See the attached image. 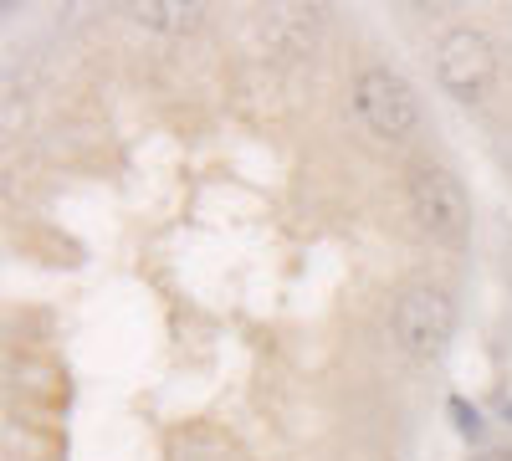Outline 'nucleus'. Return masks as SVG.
Segmentation results:
<instances>
[{"mask_svg":"<svg viewBox=\"0 0 512 461\" xmlns=\"http://www.w3.org/2000/svg\"><path fill=\"white\" fill-rule=\"evenodd\" d=\"M354 113L359 123L374 134V139H390V144H405L420 134V98L415 88L390 72V67H364L354 77Z\"/></svg>","mask_w":512,"mask_h":461,"instance_id":"1","label":"nucleus"},{"mask_svg":"<svg viewBox=\"0 0 512 461\" xmlns=\"http://www.w3.org/2000/svg\"><path fill=\"white\" fill-rule=\"evenodd\" d=\"M390 328H395L400 349L415 354V359H436V354H446L451 333H456V303H451V292L436 287V282H415V287H405L400 298H395Z\"/></svg>","mask_w":512,"mask_h":461,"instance_id":"2","label":"nucleus"},{"mask_svg":"<svg viewBox=\"0 0 512 461\" xmlns=\"http://www.w3.org/2000/svg\"><path fill=\"white\" fill-rule=\"evenodd\" d=\"M405 195H410L415 221L436 241H446V246L466 241V231H472V200H466V190L451 170H441V164H415L405 180Z\"/></svg>","mask_w":512,"mask_h":461,"instance_id":"3","label":"nucleus"},{"mask_svg":"<svg viewBox=\"0 0 512 461\" xmlns=\"http://www.w3.org/2000/svg\"><path fill=\"white\" fill-rule=\"evenodd\" d=\"M436 77H441V88L461 103H482L487 88H492V77H497V52H492V41L472 26H456L441 36V52H436Z\"/></svg>","mask_w":512,"mask_h":461,"instance_id":"4","label":"nucleus"},{"mask_svg":"<svg viewBox=\"0 0 512 461\" xmlns=\"http://www.w3.org/2000/svg\"><path fill=\"white\" fill-rule=\"evenodd\" d=\"M139 26H154V31H195L200 26V6H180V0H144V6H123Z\"/></svg>","mask_w":512,"mask_h":461,"instance_id":"5","label":"nucleus"},{"mask_svg":"<svg viewBox=\"0 0 512 461\" xmlns=\"http://www.w3.org/2000/svg\"><path fill=\"white\" fill-rule=\"evenodd\" d=\"M175 461H236V456L216 436H190V441H175Z\"/></svg>","mask_w":512,"mask_h":461,"instance_id":"6","label":"nucleus"},{"mask_svg":"<svg viewBox=\"0 0 512 461\" xmlns=\"http://www.w3.org/2000/svg\"><path fill=\"white\" fill-rule=\"evenodd\" d=\"M446 415L456 421V431H461L466 441H482V436H487V421H482V410H477V405H466L461 395H451V400H446Z\"/></svg>","mask_w":512,"mask_h":461,"instance_id":"7","label":"nucleus"},{"mask_svg":"<svg viewBox=\"0 0 512 461\" xmlns=\"http://www.w3.org/2000/svg\"><path fill=\"white\" fill-rule=\"evenodd\" d=\"M477 461H512V451H482Z\"/></svg>","mask_w":512,"mask_h":461,"instance_id":"8","label":"nucleus"},{"mask_svg":"<svg viewBox=\"0 0 512 461\" xmlns=\"http://www.w3.org/2000/svg\"><path fill=\"white\" fill-rule=\"evenodd\" d=\"M502 415H507V421H512V400H502Z\"/></svg>","mask_w":512,"mask_h":461,"instance_id":"9","label":"nucleus"}]
</instances>
